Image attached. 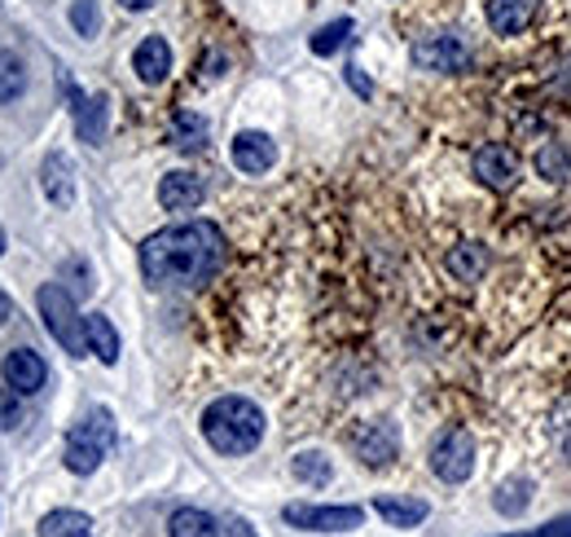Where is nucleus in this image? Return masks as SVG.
<instances>
[{"instance_id":"1","label":"nucleus","mask_w":571,"mask_h":537,"mask_svg":"<svg viewBox=\"0 0 571 537\" xmlns=\"http://www.w3.org/2000/svg\"><path fill=\"white\" fill-rule=\"evenodd\" d=\"M225 265V234L212 221L168 225L141 243V273L159 291H194Z\"/></svg>"},{"instance_id":"2","label":"nucleus","mask_w":571,"mask_h":537,"mask_svg":"<svg viewBox=\"0 0 571 537\" xmlns=\"http://www.w3.org/2000/svg\"><path fill=\"white\" fill-rule=\"evenodd\" d=\"M203 437L216 454H251L265 441V410L247 397H220L203 410Z\"/></svg>"},{"instance_id":"3","label":"nucleus","mask_w":571,"mask_h":537,"mask_svg":"<svg viewBox=\"0 0 571 537\" xmlns=\"http://www.w3.org/2000/svg\"><path fill=\"white\" fill-rule=\"evenodd\" d=\"M110 445H115V419H110V410L97 406V410H88L71 428V437H66V468L75 476H93L101 468V459L110 454Z\"/></svg>"},{"instance_id":"4","label":"nucleus","mask_w":571,"mask_h":537,"mask_svg":"<svg viewBox=\"0 0 571 537\" xmlns=\"http://www.w3.org/2000/svg\"><path fill=\"white\" fill-rule=\"evenodd\" d=\"M35 304H40V318H44V331L71 353V357H84V353H93L88 348V331H84V318H79V309H75V300L57 287V282H49V287H40V296H35Z\"/></svg>"},{"instance_id":"5","label":"nucleus","mask_w":571,"mask_h":537,"mask_svg":"<svg viewBox=\"0 0 571 537\" xmlns=\"http://www.w3.org/2000/svg\"><path fill=\"white\" fill-rule=\"evenodd\" d=\"M431 472H435L444 485L471 481V472H475V437H471L466 428H449V432L435 441V450H431Z\"/></svg>"},{"instance_id":"6","label":"nucleus","mask_w":571,"mask_h":537,"mask_svg":"<svg viewBox=\"0 0 571 537\" xmlns=\"http://www.w3.org/2000/svg\"><path fill=\"white\" fill-rule=\"evenodd\" d=\"M286 525L294 529H308V534H352L365 525V512L360 507H286L282 512Z\"/></svg>"},{"instance_id":"7","label":"nucleus","mask_w":571,"mask_h":537,"mask_svg":"<svg viewBox=\"0 0 571 537\" xmlns=\"http://www.w3.org/2000/svg\"><path fill=\"white\" fill-rule=\"evenodd\" d=\"M413 62L422 71H466L471 66V49L457 40V35H427L413 44Z\"/></svg>"},{"instance_id":"8","label":"nucleus","mask_w":571,"mask_h":537,"mask_svg":"<svg viewBox=\"0 0 571 537\" xmlns=\"http://www.w3.org/2000/svg\"><path fill=\"white\" fill-rule=\"evenodd\" d=\"M229 159H234L238 172L260 176V172H269V168L278 163V146H273L269 132H238V137L229 141Z\"/></svg>"},{"instance_id":"9","label":"nucleus","mask_w":571,"mask_h":537,"mask_svg":"<svg viewBox=\"0 0 571 537\" xmlns=\"http://www.w3.org/2000/svg\"><path fill=\"white\" fill-rule=\"evenodd\" d=\"M471 168H475V176H480L488 190H510V185L519 181V154H515L510 146H502V141L484 146Z\"/></svg>"},{"instance_id":"10","label":"nucleus","mask_w":571,"mask_h":537,"mask_svg":"<svg viewBox=\"0 0 571 537\" xmlns=\"http://www.w3.org/2000/svg\"><path fill=\"white\" fill-rule=\"evenodd\" d=\"M0 375H4V388H13L18 397H31V393H40V388H44L49 366H44V357H40V353H31V348H13V353L4 357V366H0Z\"/></svg>"},{"instance_id":"11","label":"nucleus","mask_w":571,"mask_h":537,"mask_svg":"<svg viewBox=\"0 0 571 537\" xmlns=\"http://www.w3.org/2000/svg\"><path fill=\"white\" fill-rule=\"evenodd\" d=\"M203 198H207V181L194 172H168L159 185V203L168 212H194Z\"/></svg>"},{"instance_id":"12","label":"nucleus","mask_w":571,"mask_h":537,"mask_svg":"<svg viewBox=\"0 0 571 537\" xmlns=\"http://www.w3.org/2000/svg\"><path fill=\"white\" fill-rule=\"evenodd\" d=\"M396 450H400V437H396L391 423H365V428L356 432V454H360V463H369V468H387V463L396 459Z\"/></svg>"},{"instance_id":"13","label":"nucleus","mask_w":571,"mask_h":537,"mask_svg":"<svg viewBox=\"0 0 571 537\" xmlns=\"http://www.w3.org/2000/svg\"><path fill=\"white\" fill-rule=\"evenodd\" d=\"M132 71L146 79V84H163L168 71H172V44L163 35H146L132 53Z\"/></svg>"},{"instance_id":"14","label":"nucleus","mask_w":571,"mask_h":537,"mask_svg":"<svg viewBox=\"0 0 571 537\" xmlns=\"http://www.w3.org/2000/svg\"><path fill=\"white\" fill-rule=\"evenodd\" d=\"M537 13V0H488V26L497 35H519Z\"/></svg>"},{"instance_id":"15","label":"nucleus","mask_w":571,"mask_h":537,"mask_svg":"<svg viewBox=\"0 0 571 537\" xmlns=\"http://www.w3.org/2000/svg\"><path fill=\"white\" fill-rule=\"evenodd\" d=\"M44 194L53 207H71L75 198V172H71V159L66 154H49L44 159Z\"/></svg>"},{"instance_id":"16","label":"nucleus","mask_w":571,"mask_h":537,"mask_svg":"<svg viewBox=\"0 0 571 537\" xmlns=\"http://www.w3.org/2000/svg\"><path fill=\"white\" fill-rule=\"evenodd\" d=\"M488 269V247L484 243H462L449 251V273L462 282H480V273Z\"/></svg>"},{"instance_id":"17","label":"nucleus","mask_w":571,"mask_h":537,"mask_svg":"<svg viewBox=\"0 0 571 537\" xmlns=\"http://www.w3.org/2000/svg\"><path fill=\"white\" fill-rule=\"evenodd\" d=\"M84 331H88V348H93L106 366H115V362H119V331L110 326V318L88 313V318H84Z\"/></svg>"},{"instance_id":"18","label":"nucleus","mask_w":571,"mask_h":537,"mask_svg":"<svg viewBox=\"0 0 571 537\" xmlns=\"http://www.w3.org/2000/svg\"><path fill=\"white\" fill-rule=\"evenodd\" d=\"M374 512L391 529H418L427 520V503H409V498H374Z\"/></svg>"},{"instance_id":"19","label":"nucleus","mask_w":571,"mask_h":537,"mask_svg":"<svg viewBox=\"0 0 571 537\" xmlns=\"http://www.w3.org/2000/svg\"><path fill=\"white\" fill-rule=\"evenodd\" d=\"M40 537H93V520L84 512H49L40 520Z\"/></svg>"},{"instance_id":"20","label":"nucleus","mask_w":571,"mask_h":537,"mask_svg":"<svg viewBox=\"0 0 571 537\" xmlns=\"http://www.w3.org/2000/svg\"><path fill=\"white\" fill-rule=\"evenodd\" d=\"M168 534L172 537H220V529H216V520H212L207 512H198V507H181V512H172Z\"/></svg>"},{"instance_id":"21","label":"nucleus","mask_w":571,"mask_h":537,"mask_svg":"<svg viewBox=\"0 0 571 537\" xmlns=\"http://www.w3.org/2000/svg\"><path fill=\"white\" fill-rule=\"evenodd\" d=\"M79 137L88 146H101V137H106V97L79 101Z\"/></svg>"},{"instance_id":"22","label":"nucleus","mask_w":571,"mask_h":537,"mask_svg":"<svg viewBox=\"0 0 571 537\" xmlns=\"http://www.w3.org/2000/svg\"><path fill=\"white\" fill-rule=\"evenodd\" d=\"M537 168H541V176H546V181H568L571 176V154L559 146V141H550V146L537 154Z\"/></svg>"},{"instance_id":"23","label":"nucleus","mask_w":571,"mask_h":537,"mask_svg":"<svg viewBox=\"0 0 571 537\" xmlns=\"http://www.w3.org/2000/svg\"><path fill=\"white\" fill-rule=\"evenodd\" d=\"M347 35H352V18H338V22H330V26H321V31L312 35V53L330 57L334 49H343V44H347Z\"/></svg>"},{"instance_id":"24","label":"nucleus","mask_w":571,"mask_h":537,"mask_svg":"<svg viewBox=\"0 0 571 537\" xmlns=\"http://www.w3.org/2000/svg\"><path fill=\"white\" fill-rule=\"evenodd\" d=\"M26 88V71L13 53H0V101H13Z\"/></svg>"},{"instance_id":"25","label":"nucleus","mask_w":571,"mask_h":537,"mask_svg":"<svg viewBox=\"0 0 571 537\" xmlns=\"http://www.w3.org/2000/svg\"><path fill=\"white\" fill-rule=\"evenodd\" d=\"M203 137H207V123H203L198 115H176V119H172V141H176L181 150L203 146Z\"/></svg>"},{"instance_id":"26","label":"nucleus","mask_w":571,"mask_h":537,"mask_svg":"<svg viewBox=\"0 0 571 537\" xmlns=\"http://www.w3.org/2000/svg\"><path fill=\"white\" fill-rule=\"evenodd\" d=\"M294 481H303V485H330V459L325 454H299L294 459Z\"/></svg>"},{"instance_id":"27","label":"nucleus","mask_w":571,"mask_h":537,"mask_svg":"<svg viewBox=\"0 0 571 537\" xmlns=\"http://www.w3.org/2000/svg\"><path fill=\"white\" fill-rule=\"evenodd\" d=\"M528 498H532V481H510V485H502V494H497V512H502V516H519V512L528 507Z\"/></svg>"},{"instance_id":"28","label":"nucleus","mask_w":571,"mask_h":537,"mask_svg":"<svg viewBox=\"0 0 571 537\" xmlns=\"http://www.w3.org/2000/svg\"><path fill=\"white\" fill-rule=\"evenodd\" d=\"M71 26L93 40V35L101 31V9H97V0H75V4H71Z\"/></svg>"},{"instance_id":"29","label":"nucleus","mask_w":571,"mask_h":537,"mask_svg":"<svg viewBox=\"0 0 571 537\" xmlns=\"http://www.w3.org/2000/svg\"><path fill=\"white\" fill-rule=\"evenodd\" d=\"M13 423H18V393L0 388V432H9Z\"/></svg>"},{"instance_id":"30","label":"nucleus","mask_w":571,"mask_h":537,"mask_svg":"<svg viewBox=\"0 0 571 537\" xmlns=\"http://www.w3.org/2000/svg\"><path fill=\"white\" fill-rule=\"evenodd\" d=\"M571 410V406H568ZM554 437H559V450L568 454V463H571V423H568V415H559V423H554Z\"/></svg>"},{"instance_id":"31","label":"nucleus","mask_w":571,"mask_h":537,"mask_svg":"<svg viewBox=\"0 0 571 537\" xmlns=\"http://www.w3.org/2000/svg\"><path fill=\"white\" fill-rule=\"evenodd\" d=\"M537 537H571V516H568V520H554V525H546V529H537Z\"/></svg>"},{"instance_id":"32","label":"nucleus","mask_w":571,"mask_h":537,"mask_svg":"<svg viewBox=\"0 0 571 537\" xmlns=\"http://www.w3.org/2000/svg\"><path fill=\"white\" fill-rule=\"evenodd\" d=\"M347 79H352V84H356V93H369V84H365V79H360V71H356V66H347Z\"/></svg>"},{"instance_id":"33","label":"nucleus","mask_w":571,"mask_h":537,"mask_svg":"<svg viewBox=\"0 0 571 537\" xmlns=\"http://www.w3.org/2000/svg\"><path fill=\"white\" fill-rule=\"evenodd\" d=\"M123 9H132V13H141V9H150V4H159V0H119Z\"/></svg>"},{"instance_id":"34","label":"nucleus","mask_w":571,"mask_h":537,"mask_svg":"<svg viewBox=\"0 0 571 537\" xmlns=\"http://www.w3.org/2000/svg\"><path fill=\"white\" fill-rule=\"evenodd\" d=\"M9 313H13V304H9V296H4V291H0V326H4V322H9Z\"/></svg>"},{"instance_id":"35","label":"nucleus","mask_w":571,"mask_h":537,"mask_svg":"<svg viewBox=\"0 0 571 537\" xmlns=\"http://www.w3.org/2000/svg\"><path fill=\"white\" fill-rule=\"evenodd\" d=\"M0 251H4V234H0Z\"/></svg>"},{"instance_id":"36","label":"nucleus","mask_w":571,"mask_h":537,"mask_svg":"<svg viewBox=\"0 0 571 537\" xmlns=\"http://www.w3.org/2000/svg\"><path fill=\"white\" fill-rule=\"evenodd\" d=\"M510 537H515V534H510ZM519 537H537V534H519Z\"/></svg>"}]
</instances>
